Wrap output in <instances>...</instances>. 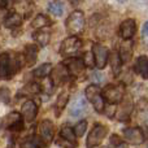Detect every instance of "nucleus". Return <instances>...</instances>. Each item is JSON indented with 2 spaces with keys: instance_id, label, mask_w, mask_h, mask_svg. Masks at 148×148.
I'll use <instances>...</instances> for the list:
<instances>
[{
  "instance_id": "obj_34",
  "label": "nucleus",
  "mask_w": 148,
  "mask_h": 148,
  "mask_svg": "<svg viewBox=\"0 0 148 148\" xmlns=\"http://www.w3.org/2000/svg\"><path fill=\"white\" fill-rule=\"evenodd\" d=\"M110 143H112V146L118 147L122 144V140H121V138L118 135H112L110 136Z\"/></svg>"
},
{
  "instance_id": "obj_2",
  "label": "nucleus",
  "mask_w": 148,
  "mask_h": 148,
  "mask_svg": "<svg viewBox=\"0 0 148 148\" xmlns=\"http://www.w3.org/2000/svg\"><path fill=\"white\" fill-rule=\"evenodd\" d=\"M101 96L104 101H107L108 104H118L122 100V97L125 96V84L122 82L117 84H108L101 91Z\"/></svg>"
},
{
  "instance_id": "obj_1",
  "label": "nucleus",
  "mask_w": 148,
  "mask_h": 148,
  "mask_svg": "<svg viewBox=\"0 0 148 148\" xmlns=\"http://www.w3.org/2000/svg\"><path fill=\"white\" fill-rule=\"evenodd\" d=\"M20 59L18 55H12L10 52H4L0 55V79L9 81L20 70Z\"/></svg>"
},
{
  "instance_id": "obj_20",
  "label": "nucleus",
  "mask_w": 148,
  "mask_h": 148,
  "mask_svg": "<svg viewBox=\"0 0 148 148\" xmlns=\"http://www.w3.org/2000/svg\"><path fill=\"white\" fill-rule=\"evenodd\" d=\"M135 72L143 79H148V59L147 56H139L134 65Z\"/></svg>"
},
{
  "instance_id": "obj_7",
  "label": "nucleus",
  "mask_w": 148,
  "mask_h": 148,
  "mask_svg": "<svg viewBox=\"0 0 148 148\" xmlns=\"http://www.w3.org/2000/svg\"><path fill=\"white\" fill-rule=\"evenodd\" d=\"M22 126H23V120L21 117V113L18 112H10L0 122V129L10 130V131H21Z\"/></svg>"
},
{
  "instance_id": "obj_9",
  "label": "nucleus",
  "mask_w": 148,
  "mask_h": 148,
  "mask_svg": "<svg viewBox=\"0 0 148 148\" xmlns=\"http://www.w3.org/2000/svg\"><path fill=\"white\" fill-rule=\"evenodd\" d=\"M49 75H51V83L52 86H61V84H64L65 82L69 79L70 74H69V70H68V68L64 65V62H61V64L56 65L55 68H52L51 73H49Z\"/></svg>"
},
{
  "instance_id": "obj_22",
  "label": "nucleus",
  "mask_w": 148,
  "mask_h": 148,
  "mask_svg": "<svg viewBox=\"0 0 148 148\" xmlns=\"http://www.w3.org/2000/svg\"><path fill=\"white\" fill-rule=\"evenodd\" d=\"M64 65L68 68L69 74H78L83 69V62H82V60H78V59H75V57H70L68 61L64 62Z\"/></svg>"
},
{
  "instance_id": "obj_8",
  "label": "nucleus",
  "mask_w": 148,
  "mask_h": 148,
  "mask_svg": "<svg viewBox=\"0 0 148 148\" xmlns=\"http://www.w3.org/2000/svg\"><path fill=\"white\" fill-rule=\"evenodd\" d=\"M91 52H92V56H94L95 66H96L99 70L104 69L108 64V55H109L108 48L100 43H95Z\"/></svg>"
},
{
  "instance_id": "obj_19",
  "label": "nucleus",
  "mask_w": 148,
  "mask_h": 148,
  "mask_svg": "<svg viewBox=\"0 0 148 148\" xmlns=\"http://www.w3.org/2000/svg\"><path fill=\"white\" fill-rule=\"evenodd\" d=\"M22 21H23V17L20 14V13L12 12V13L5 16L4 26L7 29H14V27H18V26L22 25Z\"/></svg>"
},
{
  "instance_id": "obj_40",
  "label": "nucleus",
  "mask_w": 148,
  "mask_h": 148,
  "mask_svg": "<svg viewBox=\"0 0 148 148\" xmlns=\"http://www.w3.org/2000/svg\"><path fill=\"white\" fill-rule=\"evenodd\" d=\"M104 148H108V147H104Z\"/></svg>"
},
{
  "instance_id": "obj_4",
  "label": "nucleus",
  "mask_w": 148,
  "mask_h": 148,
  "mask_svg": "<svg viewBox=\"0 0 148 148\" xmlns=\"http://www.w3.org/2000/svg\"><path fill=\"white\" fill-rule=\"evenodd\" d=\"M65 27L70 35H77L82 33L84 27V14L82 10H74L65 21Z\"/></svg>"
},
{
  "instance_id": "obj_25",
  "label": "nucleus",
  "mask_w": 148,
  "mask_h": 148,
  "mask_svg": "<svg viewBox=\"0 0 148 148\" xmlns=\"http://www.w3.org/2000/svg\"><path fill=\"white\" fill-rule=\"evenodd\" d=\"M60 138L64 139V140H66V142H69V143H72V144L78 146L75 134H74L73 129L69 127V126H62L61 127V131H60Z\"/></svg>"
},
{
  "instance_id": "obj_38",
  "label": "nucleus",
  "mask_w": 148,
  "mask_h": 148,
  "mask_svg": "<svg viewBox=\"0 0 148 148\" xmlns=\"http://www.w3.org/2000/svg\"><path fill=\"white\" fill-rule=\"evenodd\" d=\"M7 5V0H0V8H5Z\"/></svg>"
},
{
  "instance_id": "obj_27",
  "label": "nucleus",
  "mask_w": 148,
  "mask_h": 148,
  "mask_svg": "<svg viewBox=\"0 0 148 148\" xmlns=\"http://www.w3.org/2000/svg\"><path fill=\"white\" fill-rule=\"evenodd\" d=\"M48 10L56 17H60L64 13V4L61 0H52L48 4Z\"/></svg>"
},
{
  "instance_id": "obj_23",
  "label": "nucleus",
  "mask_w": 148,
  "mask_h": 148,
  "mask_svg": "<svg viewBox=\"0 0 148 148\" xmlns=\"http://www.w3.org/2000/svg\"><path fill=\"white\" fill-rule=\"evenodd\" d=\"M68 101H69V92H68V91H62L61 94L57 96L56 105H55V108H56V116H57V117H59V116L61 114L62 110L66 108Z\"/></svg>"
},
{
  "instance_id": "obj_17",
  "label": "nucleus",
  "mask_w": 148,
  "mask_h": 148,
  "mask_svg": "<svg viewBox=\"0 0 148 148\" xmlns=\"http://www.w3.org/2000/svg\"><path fill=\"white\" fill-rule=\"evenodd\" d=\"M33 38L40 47H46L51 40V31L48 29H38L33 33Z\"/></svg>"
},
{
  "instance_id": "obj_14",
  "label": "nucleus",
  "mask_w": 148,
  "mask_h": 148,
  "mask_svg": "<svg viewBox=\"0 0 148 148\" xmlns=\"http://www.w3.org/2000/svg\"><path fill=\"white\" fill-rule=\"evenodd\" d=\"M22 112H21V117L25 122H33L35 120L36 114H38V105L33 100H27L22 104Z\"/></svg>"
},
{
  "instance_id": "obj_37",
  "label": "nucleus",
  "mask_w": 148,
  "mask_h": 148,
  "mask_svg": "<svg viewBox=\"0 0 148 148\" xmlns=\"http://www.w3.org/2000/svg\"><path fill=\"white\" fill-rule=\"evenodd\" d=\"M81 1H82V0H69V3L72 5H74V7H77V5H78Z\"/></svg>"
},
{
  "instance_id": "obj_13",
  "label": "nucleus",
  "mask_w": 148,
  "mask_h": 148,
  "mask_svg": "<svg viewBox=\"0 0 148 148\" xmlns=\"http://www.w3.org/2000/svg\"><path fill=\"white\" fill-rule=\"evenodd\" d=\"M120 38L122 40H131L136 33V23L133 18H127V20L122 21L120 25Z\"/></svg>"
},
{
  "instance_id": "obj_10",
  "label": "nucleus",
  "mask_w": 148,
  "mask_h": 148,
  "mask_svg": "<svg viewBox=\"0 0 148 148\" xmlns=\"http://www.w3.org/2000/svg\"><path fill=\"white\" fill-rule=\"evenodd\" d=\"M134 109V103L131 96H123L122 100L118 103V109H117V118L121 122H125L129 120L131 112Z\"/></svg>"
},
{
  "instance_id": "obj_36",
  "label": "nucleus",
  "mask_w": 148,
  "mask_h": 148,
  "mask_svg": "<svg viewBox=\"0 0 148 148\" xmlns=\"http://www.w3.org/2000/svg\"><path fill=\"white\" fill-rule=\"evenodd\" d=\"M147 29H148V23L146 22L143 25V30H142L143 31V39H147Z\"/></svg>"
},
{
  "instance_id": "obj_29",
  "label": "nucleus",
  "mask_w": 148,
  "mask_h": 148,
  "mask_svg": "<svg viewBox=\"0 0 148 148\" xmlns=\"http://www.w3.org/2000/svg\"><path fill=\"white\" fill-rule=\"evenodd\" d=\"M21 148H40L39 139L34 135L27 136V138L23 139V142L21 143Z\"/></svg>"
},
{
  "instance_id": "obj_32",
  "label": "nucleus",
  "mask_w": 148,
  "mask_h": 148,
  "mask_svg": "<svg viewBox=\"0 0 148 148\" xmlns=\"http://www.w3.org/2000/svg\"><path fill=\"white\" fill-rule=\"evenodd\" d=\"M0 99L5 103H9V91H8V88H0Z\"/></svg>"
},
{
  "instance_id": "obj_28",
  "label": "nucleus",
  "mask_w": 148,
  "mask_h": 148,
  "mask_svg": "<svg viewBox=\"0 0 148 148\" xmlns=\"http://www.w3.org/2000/svg\"><path fill=\"white\" fill-rule=\"evenodd\" d=\"M39 92H40V86H39V84L29 83L21 90L20 95H25V96H27V95H36V94H39Z\"/></svg>"
},
{
  "instance_id": "obj_30",
  "label": "nucleus",
  "mask_w": 148,
  "mask_h": 148,
  "mask_svg": "<svg viewBox=\"0 0 148 148\" xmlns=\"http://www.w3.org/2000/svg\"><path fill=\"white\" fill-rule=\"evenodd\" d=\"M86 130H87V121H84V120L79 121V122L77 123V125L74 126V129H73V131H74V134H75V136H82V135H84Z\"/></svg>"
},
{
  "instance_id": "obj_33",
  "label": "nucleus",
  "mask_w": 148,
  "mask_h": 148,
  "mask_svg": "<svg viewBox=\"0 0 148 148\" xmlns=\"http://www.w3.org/2000/svg\"><path fill=\"white\" fill-rule=\"evenodd\" d=\"M59 146H61L62 148H75L77 146L75 144H72V143H69V142H66V140H64V139H61V138H59L57 139V142H56Z\"/></svg>"
},
{
  "instance_id": "obj_6",
  "label": "nucleus",
  "mask_w": 148,
  "mask_h": 148,
  "mask_svg": "<svg viewBox=\"0 0 148 148\" xmlns=\"http://www.w3.org/2000/svg\"><path fill=\"white\" fill-rule=\"evenodd\" d=\"M82 42L77 35H70L69 38L64 39L60 46V55L64 57H69L75 55L77 52L81 49Z\"/></svg>"
},
{
  "instance_id": "obj_15",
  "label": "nucleus",
  "mask_w": 148,
  "mask_h": 148,
  "mask_svg": "<svg viewBox=\"0 0 148 148\" xmlns=\"http://www.w3.org/2000/svg\"><path fill=\"white\" fill-rule=\"evenodd\" d=\"M87 110V100L83 96H78V99H75L73 101V104L70 105L69 114L72 117H81L86 113Z\"/></svg>"
},
{
  "instance_id": "obj_39",
  "label": "nucleus",
  "mask_w": 148,
  "mask_h": 148,
  "mask_svg": "<svg viewBox=\"0 0 148 148\" xmlns=\"http://www.w3.org/2000/svg\"><path fill=\"white\" fill-rule=\"evenodd\" d=\"M117 1H120V3H125V1H127V0H117Z\"/></svg>"
},
{
  "instance_id": "obj_31",
  "label": "nucleus",
  "mask_w": 148,
  "mask_h": 148,
  "mask_svg": "<svg viewBox=\"0 0 148 148\" xmlns=\"http://www.w3.org/2000/svg\"><path fill=\"white\" fill-rule=\"evenodd\" d=\"M82 62H83V66L87 68H94V56H92V52H86L83 55V59H82Z\"/></svg>"
},
{
  "instance_id": "obj_5",
  "label": "nucleus",
  "mask_w": 148,
  "mask_h": 148,
  "mask_svg": "<svg viewBox=\"0 0 148 148\" xmlns=\"http://www.w3.org/2000/svg\"><path fill=\"white\" fill-rule=\"evenodd\" d=\"M108 134V127L104 125H95L92 127V130L88 133L87 135V140H86V147L87 148H95L97 147L100 143L103 142V139L107 136Z\"/></svg>"
},
{
  "instance_id": "obj_11",
  "label": "nucleus",
  "mask_w": 148,
  "mask_h": 148,
  "mask_svg": "<svg viewBox=\"0 0 148 148\" xmlns=\"http://www.w3.org/2000/svg\"><path fill=\"white\" fill-rule=\"evenodd\" d=\"M123 138L129 144H133V146H139V144L144 143V140H146L144 131L140 127L125 129L123 130Z\"/></svg>"
},
{
  "instance_id": "obj_26",
  "label": "nucleus",
  "mask_w": 148,
  "mask_h": 148,
  "mask_svg": "<svg viewBox=\"0 0 148 148\" xmlns=\"http://www.w3.org/2000/svg\"><path fill=\"white\" fill-rule=\"evenodd\" d=\"M52 64H49V62H47V64H42L40 66H38L36 69H34V77H36V78H46V77L49 75V73H51L52 70Z\"/></svg>"
},
{
  "instance_id": "obj_21",
  "label": "nucleus",
  "mask_w": 148,
  "mask_h": 148,
  "mask_svg": "<svg viewBox=\"0 0 148 148\" xmlns=\"http://www.w3.org/2000/svg\"><path fill=\"white\" fill-rule=\"evenodd\" d=\"M118 55H120V57H121L122 64L130 61L131 56H133V46H131L130 40H123V43L121 44L120 49H118Z\"/></svg>"
},
{
  "instance_id": "obj_35",
  "label": "nucleus",
  "mask_w": 148,
  "mask_h": 148,
  "mask_svg": "<svg viewBox=\"0 0 148 148\" xmlns=\"http://www.w3.org/2000/svg\"><path fill=\"white\" fill-rule=\"evenodd\" d=\"M92 78H95V81H97V83H100V82L103 81V75L100 73H97V72H94V74H92Z\"/></svg>"
},
{
  "instance_id": "obj_12",
  "label": "nucleus",
  "mask_w": 148,
  "mask_h": 148,
  "mask_svg": "<svg viewBox=\"0 0 148 148\" xmlns=\"http://www.w3.org/2000/svg\"><path fill=\"white\" fill-rule=\"evenodd\" d=\"M39 135L44 144H49L55 136V125L51 120H43L39 123Z\"/></svg>"
},
{
  "instance_id": "obj_18",
  "label": "nucleus",
  "mask_w": 148,
  "mask_h": 148,
  "mask_svg": "<svg viewBox=\"0 0 148 148\" xmlns=\"http://www.w3.org/2000/svg\"><path fill=\"white\" fill-rule=\"evenodd\" d=\"M108 60L110 62V66H112V72L114 77H118V74L121 73L122 69V61H121V57L118 55V51H112L108 55Z\"/></svg>"
},
{
  "instance_id": "obj_24",
  "label": "nucleus",
  "mask_w": 148,
  "mask_h": 148,
  "mask_svg": "<svg viewBox=\"0 0 148 148\" xmlns=\"http://www.w3.org/2000/svg\"><path fill=\"white\" fill-rule=\"evenodd\" d=\"M51 25H52V21L44 14L35 16V18L31 21V27H34L35 30L43 29V27H48V26H51Z\"/></svg>"
},
{
  "instance_id": "obj_16",
  "label": "nucleus",
  "mask_w": 148,
  "mask_h": 148,
  "mask_svg": "<svg viewBox=\"0 0 148 148\" xmlns=\"http://www.w3.org/2000/svg\"><path fill=\"white\" fill-rule=\"evenodd\" d=\"M38 57V46L36 44H27L23 49V62L26 66H33Z\"/></svg>"
},
{
  "instance_id": "obj_3",
  "label": "nucleus",
  "mask_w": 148,
  "mask_h": 148,
  "mask_svg": "<svg viewBox=\"0 0 148 148\" xmlns=\"http://www.w3.org/2000/svg\"><path fill=\"white\" fill-rule=\"evenodd\" d=\"M84 96L86 100L90 101L92 104V107L95 108V110L99 113H103V110L105 109V101L101 96V92H100L97 84H90L86 87L84 90Z\"/></svg>"
}]
</instances>
